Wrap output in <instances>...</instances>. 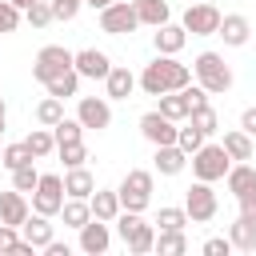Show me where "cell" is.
<instances>
[{
	"instance_id": "816d5d0a",
	"label": "cell",
	"mask_w": 256,
	"mask_h": 256,
	"mask_svg": "<svg viewBox=\"0 0 256 256\" xmlns=\"http://www.w3.org/2000/svg\"><path fill=\"white\" fill-rule=\"evenodd\" d=\"M0 160H4V144H0Z\"/></svg>"
},
{
	"instance_id": "8fae6325",
	"label": "cell",
	"mask_w": 256,
	"mask_h": 256,
	"mask_svg": "<svg viewBox=\"0 0 256 256\" xmlns=\"http://www.w3.org/2000/svg\"><path fill=\"white\" fill-rule=\"evenodd\" d=\"M76 120H80L84 128L104 132V128L112 124V104H108L104 96H80V104H76Z\"/></svg>"
},
{
	"instance_id": "5b68a950",
	"label": "cell",
	"mask_w": 256,
	"mask_h": 256,
	"mask_svg": "<svg viewBox=\"0 0 256 256\" xmlns=\"http://www.w3.org/2000/svg\"><path fill=\"white\" fill-rule=\"evenodd\" d=\"M116 196H120V208L144 212V208L152 204V172H144V168L124 172V180L116 184Z\"/></svg>"
},
{
	"instance_id": "ba28073f",
	"label": "cell",
	"mask_w": 256,
	"mask_h": 256,
	"mask_svg": "<svg viewBox=\"0 0 256 256\" xmlns=\"http://www.w3.org/2000/svg\"><path fill=\"white\" fill-rule=\"evenodd\" d=\"M68 192H64V176L56 172H40V184L32 192V212H44V216H60Z\"/></svg>"
},
{
	"instance_id": "836d02e7",
	"label": "cell",
	"mask_w": 256,
	"mask_h": 256,
	"mask_svg": "<svg viewBox=\"0 0 256 256\" xmlns=\"http://www.w3.org/2000/svg\"><path fill=\"white\" fill-rule=\"evenodd\" d=\"M24 20H28L32 28H48V24L56 20V12H52V0H36V4H28V8H24Z\"/></svg>"
},
{
	"instance_id": "4fadbf2b",
	"label": "cell",
	"mask_w": 256,
	"mask_h": 256,
	"mask_svg": "<svg viewBox=\"0 0 256 256\" xmlns=\"http://www.w3.org/2000/svg\"><path fill=\"white\" fill-rule=\"evenodd\" d=\"M108 244H112V232H108V220H88L84 228H80V252H88V256H104L108 252Z\"/></svg>"
},
{
	"instance_id": "7a4b0ae2",
	"label": "cell",
	"mask_w": 256,
	"mask_h": 256,
	"mask_svg": "<svg viewBox=\"0 0 256 256\" xmlns=\"http://www.w3.org/2000/svg\"><path fill=\"white\" fill-rule=\"evenodd\" d=\"M112 224H116V232H120V240H124V248H128V252L144 256V252H152V248H156V228H152L140 212L120 208V216H116Z\"/></svg>"
},
{
	"instance_id": "30bf717a",
	"label": "cell",
	"mask_w": 256,
	"mask_h": 256,
	"mask_svg": "<svg viewBox=\"0 0 256 256\" xmlns=\"http://www.w3.org/2000/svg\"><path fill=\"white\" fill-rule=\"evenodd\" d=\"M184 208H188V220H192V224H208V220L216 216L220 200H216V192H212L208 180H196V184L184 192Z\"/></svg>"
},
{
	"instance_id": "681fc988",
	"label": "cell",
	"mask_w": 256,
	"mask_h": 256,
	"mask_svg": "<svg viewBox=\"0 0 256 256\" xmlns=\"http://www.w3.org/2000/svg\"><path fill=\"white\" fill-rule=\"evenodd\" d=\"M4 124H8V108H4V100H0V132H4Z\"/></svg>"
},
{
	"instance_id": "f546056e",
	"label": "cell",
	"mask_w": 256,
	"mask_h": 256,
	"mask_svg": "<svg viewBox=\"0 0 256 256\" xmlns=\"http://www.w3.org/2000/svg\"><path fill=\"white\" fill-rule=\"evenodd\" d=\"M44 88H48V96L68 100V96H76V88H80V72H76V68H68V72H60V76H52Z\"/></svg>"
},
{
	"instance_id": "6da1fadb",
	"label": "cell",
	"mask_w": 256,
	"mask_h": 256,
	"mask_svg": "<svg viewBox=\"0 0 256 256\" xmlns=\"http://www.w3.org/2000/svg\"><path fill=\"white\" fill-rule=\"evenodd\" d=\"M188 84H192V68L180 64L176 56H160V52H156V60L144 64V72H140V88H144L148 96L180 92V88H188Z\"/></svg>"
},
{
	"instance_id": "ab89813d",
	"label": "cell",
	"mask_w": 256,
	"mask_h": 256,
	"mask_svg": "<svg viewBox=\"0 0 256 256\" xmlns=\"http://www.w3.org/2000/svg\"><path fill=\"white\" fill-rule=\"evenodd\" d=\"M20 20H24V12H20L12 0H0V36H4V32H16Z\"/></svg>"
},
{
	"instance_id": "ee69618b",
	"label": "cell",
	"mask_w": 256,
	"mask_h": 256,
	"mask_svg": "<svg viewBox=\"0 0 256 256\" xmlns=\"http://www.w3.org/2000/svg\"><path fill=\"white\" fill-rule=\"evenodd\" d=\"M232 252V240L228 236H212V240H204V256H228Z\"/></svg>"
},
{
	"instance_id": "f1b7e54d",
	"label": "cell",
	"mask_w": 256,
	"mask_h": 256,
	"mask_svg": "<svg viewBox=\"0 0 256 256\" xmlns=\"http://www.w3.org/2000/svg\"><path fill=\"white\" fill-rule=\"evenodd\" d=\"M60 216H64V224H68V228H76V232H80V228L92 220V204H88V200L68 196V200H64V208H60Z\"/></svg>"
},
{
	"instance_id": "277c9868",
	"label": "cell",
	"mask_w": 256,
	"mask_h": 256,
	"mask_svg": "<svg viewBox=\"0 0 256 256\" xmlns=\"http://www.w3.org/2000/svg\"><path fill=\"white\" fill-rule=\"evenodd\" d=\"M192 76H196V84H204L212 96L232 88V68L224 64L220 52H200V56L192 60Z\"/></svg>"
},
{
	"instance_id": "bcb514c9",
	"label": "cell",
	"mask_w": 256,
	"mask_h": 256,
	"mask_svg": "<svg viewBox=\"0 0 256 256\" xmlns=\"http://www.w3.org/2000/svg\"><path fill=\"white\" fill-rule=\"evenodd\" d=\"M240 212H244V216H252V220H256V188H252V192H244V196H240Z\"/></svg>"
},
{
	"instance_id": "ac0fdd59",
	"label": "cell",
	"mask_w": 256,
	"mask_h": 256,
	"mask_svg": "<svg viewBox=\"0 0 256 256\" xmlns=\"http://www.w3.org/2000/svg\"><path fill=\"white\" fill-rule=\"evenodd\" d=\"M20 236L32 244V248H48L56 236H52V216H44V212H36V216H28L24 224H20Z\"/></svg>"
},
{
	"instance_id": "b9f144b4",
	"label": "cell",
	"mask_w": 256,
	"mask_h": 256,
	"mask_svg": "<svg viewBox=\"0 0 256 256\" xmlns=\"http://www.w3.org/2000/svg\"><path fill=\"white\" fill-rule=\"evenodd\" d=\"M156 224H160V228H188L192 220H188V208H160Z\"/></svg>"
},
{
	"instance_id": "f907efd6",
	"label": "cell",
	"mask_w": 256,
	"mask_h": 256,
	"mask_svg": "<svg viewBox=\"0 0 256 256\" xmlns=\"http://www.w3.org/2000/svg\"><path fill=\"white\" fill-rule=\"evenodd\" d=\"M12 4H16L20 12H24V8H28V4H36V0H12Z\"/></svg>"
},
{
	"instance_id": "8d00e7d4",
	"label": "cell",
	"mask_w": 256,
	"mask_h": 256,
	"mask_svg": "<svg viewBox=\"0 0 256 256\" xmlns=\"http://www.w3.org/2000/svg\"><path fill=\"white\" fill-rule=\"evenodd\" d=\"M36 184H40V172H36V164L28 160V164H20L16 172H12V188H20V192H36Z\"/></svg>"
},
{
	"instance_id": "44dd1931",
	"label": "cell",
	"mask_w": 256,
	"mask_h": 256,
	"mask_svg": "<svg viewBox=\"0 0 256 256\" xmlns=\"http://www.w3.org/2000/svg\"><path fill=\"white\" fill-rule=\"evenodd\" d=\"M88 204H92V216L96 220H116L120 216V196H116V188H96L92 196H88Z\"/></svg>"
},
{
	"instance_id": "9a60e30c",
	"label": "cell",
	"mask_w": 256,
	"mask_h": 256,
	"mask_svg": "<svg viewBox=\"0 0 256 256\" xmlns=\"http://www.w3.org/2000/svg\"><path fill=\"white\" fill-rule=\"evenodd\" d=\"M32 216V208H28V192H20V188H12V192H0V220L4 224H24Z\"/></svg>"
},
{
	"instance_id": "d4e9b609",
	"label": "cell",
	"mask_w": 256,
	"mask_h": 256,
	"mask_svg": "<svg viewBox=\"0 0 256 256\" xmlns=\"http://www.w3.org/2000/svg\"><path fill=\"white\" fill-rule=\"evenodd\" d=\"M152 252H160V256H184V252H188V236H184V228H160Z\"/></svg>"
},
{
	"instance_id": "5bb4252c",
	"label": "cell",
	"mask_w": 256,
	"mask_h": 256,
	"mask_svg": "<svg viewBox=\"0 0 256 256\" xmlns=\"http://www.w3.org/2000/svg\"><path fill=\"white\" fill-rule=\"evenodd\" d=\"M76 72H80L84 80H104V76L112 72V60H108V52H100V48H84V52H76Z\"/></svg>"
},
{
	"instance_id": "484cf974",
	"label": "cell",
	"mask_w": 256,
	"mask_h": 256,
	"mask_svg": "<svg viewBox=\"0 0 256 256\" xmlns=\"http://www.w3.org/2000/svg\"><path fill=\"white\" fill-rule=\"evenodd\" d=\"M136 16H140V24L160 28L172 20V8H168V0H136Z\"/></svg>"
},
{
	"instance_id": "7dc6e473",
	"label": "cell",
	"mask_w": 256,
	"mask_h": 256,
	"mask_svg": "<svg viewBox=\"0 0 256 256\" xmlns=\"http://www.w3.org/2000/svg\"><path fill=\"white\" fill-rule=\"evenodd\" d=\"M44 252H48V256H68V244H60V240H52V244H48Z\"/></svg>"
},
{
	"instance_id": "f6af8a7d",
	"label": "cell",
	"mask_w": 256,
	"mask_h": 256,
	"mask_svg": "<svg viewBox=\"0 0 256 256\" xmlns=\"http://www.w3.org/2000/svg\"><path fill=\"white\" fill-rule=\"evenodd\" d=\"M240 128H244L248 136H256V108H244V112H240Z\"/></svg>"
},
{
	"instance_id": "60d3db41",
	"label": "cell",
	"mask_w": 256,
	"mask_h": 256,
	"mask_svg": "<svg viewBox=\"0 0 256 256\" xmlns=\"http://www.w3.org/2000/svg\"><path fill=\"white\" fill-rule=\"evenodd\" d=\"M204 140H208V136H204V132H200L196 124H188V128H180V132H176V144H180V148H184L188 156H192V152H196V148H200Z\"/></svg>"
},
{
	"instance_id": "603a6c76",
	"label": "cell",
	"mask_w": 256,
	"mask_h": 256,
	"mask_svg": "<svg viewBox=\"0 0 256 256\" xmlns=\"http://www.w3.org/2000/svg\"><path fill=\"white\" fill-rule=\"evenodd\" d=\"M64 192L68 196H76V200H88L92 192H96V180H92V172L80 164V168H68L64 172Z\"/></svg>"
},
{
	"instance_id": "4316f807",
	"label": "cell",
	"mask_w": 256,
	"mask_h": 256,
	"mask_svg": "<svg viewBox=\"0 0 256 256\" xmlns=\"http://www.w3.org/2000/svg\"><path fill=\"white\" fill-rule=\"evenodd\" d=\"M160 100V112L168 116V120H188V112H192V104H188V96H184V88L180 92H164V96H156Z\"/></svg>"
},
{
	"instance_id": "7402d4cb",
	"label": "cell",
	"mask_w": 256,
	"mask_h": 256,
	"mask_svg": "<svg viewBox=\"0 0 256 256\" xmlns=\"http://www.w3.org/2000/svg\"><path fill=\"white\" fill-rule=\"evenodd\" d=\"M228 240H232V248H240V252H256V220L240 212V216L232 220V228H228Z\"/></svg>"
},
{
	"instance_id": "d6a6232c",
	"label": "cell",
	"mask_w": 256,
	"mask_h": 256,
	"mask_svg": "<svg viewBox=\"0 0 256 256\" xmlns=\"http://www.w3.org/2000/svg\"><path fill=\"white\" fill-rule=\"evenodd\" d=\"M188 124H196L204 136H212V132L220 128V116H216V108H212V104H200V108H192V112H188Z\"/></svg>"
},
{
	"instance_id": "2e32d148",
	"label": "cell",
	"mask_w": 256,
	"mask_h": 256,
	"mask_svg": "<svg viewBox=\"0 0 256 256\" xmlns=\"http://www.w3.org/2000/svg\"><path fill=\"white\" fill-rule=\"evenodd\" d=\"M152 44H156V52H160V56H176V52H180V48L188 44V28H184V24H172V20H168V24H160V28H156Z\"/></svg>"
},
{
	"instance_id": "4dcf8cb0",
	"label": "cell",
	"mask_w": 256,
	"mask_h": 256,
	"mask_svg": "<svg viewBox=\"0 0 256 256\" xmlns=\"http://www.w3.org/2000/svg\"><path fill=\"white\" fill-rule=\"evenodd\" d=\"M60 120H64V100H60V96H44V100L36 104V124L56 128Z\"/></svg>"
},
{
	"instance_id": "c3c4849f",
	"label": "cell",
	"mask_w": 256,
	"mask_h": 256,
	"mask_svg": "<svg viewBox=\"0 0 256 256\" xmlns=\"http://www.w3.org/2000/svg\"><path fill=\"white\" fill-rule=\"evenodd\" d=\"M84 4H88V8H96V12H100V8H108V4H112V0H84Z\"/></svg>"
},
{
	"instance_id": "ffe728a7",
	"label": "cell",
	"mask_w": 256,
	"mask_h": 256,
	"mask_svg": "<svg viewBox=\"0 0 256 256\" xmlns=\"http://www.w3.org/2000/svg\"><path fill=\"white\" fill-rule=\"evenodd\" d=\"M136 84H140V76H132L128 68H116V64H112V72L104 76V88H108V100H128V96L136 92Z\"/></svg>"
},
{
	"instance_id": "d6986e66",
	"label": "cell",
	"mask_w": 256,
	"mask_h": 256,
	"mask_svg": "<svg viewBox=\"0 0 256 256\" xmlns=\"http://www.w3.org/2000/svg\"><path fill=\"white\" fill-rule=\"evenodd\" d=\"M152 160H156V172H160V176H180L184 164H188V152H184L180 144H160Z\"/></svg>"
},
{
	"instance_id": "1f68e13d",
	"label": "cell",
	"mask_w": 256,
	"mask_h": 256,
	"mask_svg": "<svg viewBox=\"0 0 256 256\" xmlns=\"http://www.w3.org/2000/svg\"><path fill=\"white\" fill-rule=\"evenodd\" d=\"M224 152H228L232 160H252V136H248L244 128L224 132Z\"/></svg>"
},
{
	"instance_id": "9c48e42d",
	"label": "cell",
	"mask_w": 256,
	"mask_h": 256,
	"mask_svg": "<svg viewBox=\"0 0 256 256\" xmlns=\"http://www.w3.org/2000/svg\"><path fill=\"white\" fill-rule=\"evenodd\" d=\"M220 8L216 4H208V0H188V12H184V28L192 32V36H216L220 32Z\"/></svg>"
},
{
	"instance_id": "8992f818",
	"label": "cell",
	"mask_w": 256,
	"mask_h": 256,
	"mask_svg": "<svg viewBox=\"0 0 256 256\" xmlns=\"http://www.w3.org/2000/svg\"><path fill=\"white\" fill-rule=\"evenodd\" d=\"M68 68H76V52H68L64 44H44V48L36 52V60H32V76H36L40 84H48L52 76H60V72H68Z\"/></svg>"
},
{
	"instance_id": "3957f363",
	"label": "cell",
	"mask_w": 256,
	"mask_h": 256,
	"mask_svg": "<svg viewBox=\"0 0 256 256\" xmlns=\"http://www.w3.org/2000/svg\"><path fill=\"white\" fill-rule=\"evenodd\" d=\"M188 164H192V176L196 180H208V184H216V180H224L228 176V168H232V156L224 152V144H200L192 156H188Z\"/></svg>"
},
{
	"instance_id": "e575fe53",
	"label": "cell",
	"mask_w": 256,
	"mask_h": 256,
	"mask_svg": "<svg viewBox=\"0 0 256 256\" xmlns=\"http://www.w3.org/2000/svg\"><path fill=\"white\" fill-rule=\"evenodd\" d=\"M52 136H56V148H60V144H72V140H84V124H80V120H68V116H64V120H60V124L52 128Z\"/></svg>"
},
{
	"instance_id": "52a82bcc",
	"label": "cell",
	"mask_w": 256,
	"mask_h": 256,
	"mask_svg": "<svg viewBox=\"0 0 256 256\" xmlns=\"http://www.w3.org/2000/svg\"><path fill=\"white\" fill-rule=\"evenodd\" d=\"M140 28V16H136V0H112L108 8H100V32L108 36H128Z\"/></svg>"
},
{
	"instance_id": "cb8c5ba5",
	"label": "cell",
	"mask_w": 256,
	"mask_h": 256,
	"mask_svg": "<svg viewBox=\"0 0 256 256\" xmlns=\"http://www.w3.org/2000/svg\"><path fill=\"white\" fill-rule=\"evenodd\" d=\"M224 184H228V192H232V196L240 200L244 192H252V188H256V168H248L244 160H236V164L228 168V176H224Z\"/></svg>"
},
{
	"instance_id": "d590c367",
	"label": "cell",
	"mask_w": 256,
	"mask_h": 256,
	"mask_svg": "<svg viewBox=\"0 0 256 256\" xmlns=\"http://www.w3.org/2000/svg\"><path fill=\"white\" fill-rule=\"evenodd\" d=\"M28 160H36V156L28 152V144H24V140H20V144H4V160H0V164H4L8 172H16V168H20V164H28Z\"/></svg>"
},
{
	"instance_id": "e0dca14e",
	"label": "cell",
	"mask_w": 256,
	"mask_h": 256,
	"mask_svg": "<svg viewBox=\"0 0 256 256\" xmlns=\"http://www.w3.org/2000/svg\"><path fill=\"white\" fill-rule=\"evenodd\" d=\"M216 36H224V44H228V48H244V44H248V36H252V24H248V16L228 12V16L220 20V32H216Z\"/></svg>"
},
{
	"instance_id": "7bdbcfd3",
	"label": "cell",
	"mask_w": 256,
	"mask_h": 256,
	"mask_svg": "<svg viewBox=\"0 0 256 256\" xmlns=\"http://www.w3.org/2000/svg\"><path fill=\"white\" fill-rule=\"evenodd\" d=\"M80 8H84V0H52V12H56V20H72Z\"/></svg>"
},
{
	"instance_id": "7c38bea8",
	"label": "cell",
	"mask_w": 256,
	"mask_h": 256,
	"mask_svg": "<svg viewBox=\"0 0 256 256\" xmlns=\"http://www.w3.org/2000/svg\"><path fill=\"white\" fill-rule=\"evenodd\" d=\"M140 132H144L148 144L160 148V144H176V132H180V128H176V120H168V116L156 108V112H144V116H140Z\"/></svg>"
},
{
	"instance_id": "74e56055",
	"label": "cell",
	"mask_w": 256,
	"mask_h": 256,
	"mask_svg": "<svg viewBox=\"0 0 256 256\" xmlns=\"http://www.w3.org/2000/svg\"><path fill=\"white\" fill-rule=\"evenodd\" d=\"M56 152H60V160H64V168H80V164L88 160V148H84V140H72V144H60Z\"/></svg>"
},
{
	"instance_id": "f35d334b",
	"label": "cell",
	"mask_w": 256,
	"mask_h": 256,
	"mask_svg": "<svg viewBox=\"0 0 256 256\" xmlns=\"http://www.w3.org/2000/svg\"><path fill=\"white\" fill-rule=\"evenodd\" d=\"M20 244H24L20 228H16V224H4V220H0V252H12V256H20Z\"/></svg>"
},
{
	"instance_id": "83f0119b",
	"label": "cell",
	"mask_w": 256,
	"mask_h": 256,
	"mask_svg": "<svg viewBox=\"0 0 256 256\" xmlns=\"http://www.w3.org/2000/svg\"><path fill=\"white\" fill-rule=\"evenodd\" d=\"M24 144H28V152L36 156V160H44V156H52L56 152V136H52V128H32L28 136H24Z\"/></svg>"
}]
</instances>
